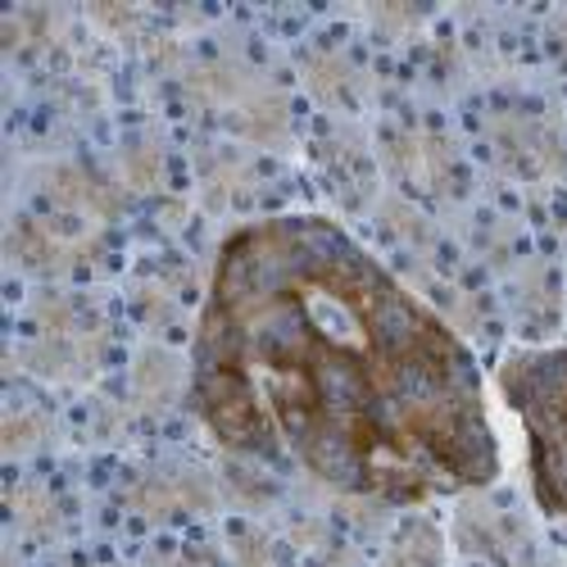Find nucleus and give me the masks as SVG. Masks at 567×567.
Masks as SVG:
<instances>
[{
  "label": "nucleus",
  "mask_w": 567,
  "mask_h": 567,
  "mask_svg": "<svg viewBox=\"0 0 567 567\" xmlns=\"http://www.w3.org/2000/svg\"><path fill=\"white\" fill-rule=\"evenodd\" d=\"M495 391L527 445V482L545 517H567V346L508 350Z\"/></svg>",
  "instance_id": "2"
},
{
  "label": "nucleus",
  "mask_w": 567,
  "mask_h": 567,
  "mask_svg": "<svg viewBox=\"0 0 567 567\" xmlns=\"http://www.w3.org/2000/svg\"><path fill=\"white\" fill-rule=\"evenodd\" d=\"M192 409L227 454L395 508L504 467L477 354L327 214L255 218L218 246Z\"/></svg>",
  "instance_id": "1"
}]
</instances>
